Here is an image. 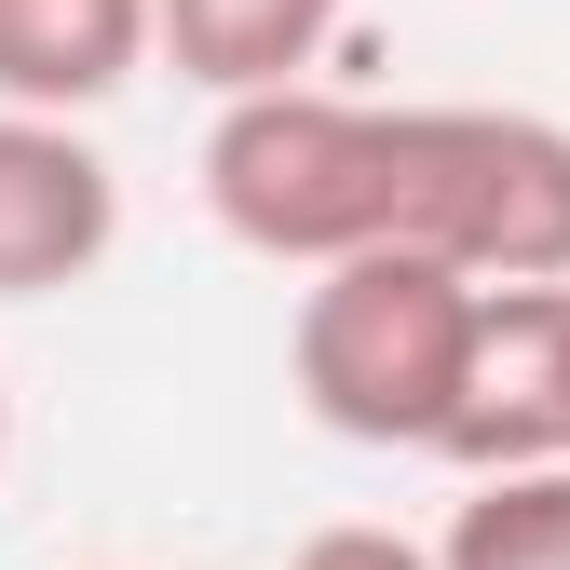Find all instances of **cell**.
<instances>
[{
	"label": "cell",
	"mask_w": 570,
	"mask_h": 570,
	"mask_svg": "<svg viewBox=\"0 0 570 570\" xmlns=\"http://www.w3.org/2000/svg\"><path fill=\"white\" fill-rule=\"evenodd\" d=\"M285 570H449V557H421L407 530H313Z\"/></svg>",
	"instance_id": "cell-8"
},
{
	"label": "cell",
	"mask_w": 570,
	"mask_h": 570,
	"mask_svg": "<svg viewBox=\"0 0 570 570\" xmlns=\"http://www.w3.org/2000/svg\"><path fill=\"white\" fill-rule=\"evenodd\" d=\"M204 204L258 258L421 245L489 285H570V122L543 109H353L313 82L232 96L204 136Z\"/></svg>",
	"instance_id": "cell-1"
},
{
	"label": "cell",
	"mask_w": 570,
	"mask_h": 570,
	"mask_svg": "<svg viewBox=\"0 0 570 570\" xmlns=\"http://www.w3.org/2000/svg\"><path fill=\"white\" fill-rule=\"evenodd\" d=\"M0 449H14V421H0Z\"/></svg>",
	"instance_id": "cell-9"
},
{
	"label": "cell",
	"mask_w": 570,
	"mask_h": 570,
	"mask_svg": "<svg viewBox=\"0 0 570 570\" xmlns=\"http://www.w3.org/2000/svg\"><path fill=\"white\" fill-rule=\"evenodd\" d=\"M164 41V0H0V109H96Z\"/></svg>",
	"instance_id": "cell-5"
},
{
	"label": "cell",
	"mask_w": 570,
	"mask_h": 570,
	"mask_svg": "<svg viewBox=\"0 0 570 570\" xmlns=\"http://www.w3.org/2000/svg\"><path fill=\"white\" fill-rule=\"evenodd\" d=\"M449 570H570V462H503L435 543Z\"/></svg>",
	"instance_id": "cell-7"
},
{
	"label": "cell",
	"mask_w": 570,
	"mask_h": 570,
	"mask_svg": "<svg viewBox=\"0 0 570 570\" xmlns=\"http://www.w3.org/2000/svg\"><path fill=\"white\" fill-rule=\"evenodd\" d=\"M462 475L503 462H570V285H489V340H475V394L449 421Z\"/></svg>",
	"instance_id": "cell-4"
},
{
	"label": "cell",
	"mask_w": 570,
	"mask_h": 570,
	"mask_svg": "<svg viewBox=\"0 0 570 570\" xmlns=\"http://www.w3.org/2000/svg\"><path fill=\"white\" fill-rule=\"evenodd\" d=\"M475 340H489V272L421 258V245H367V258H326L299 285L285 367H299V407L326 435L449 462V421L475 394Z\"/></svg>",
	"instance_id": "cell-2"
},
{
	"label": "cell",
	"mask_w": 570,
	"mask_h": 570,
	"mask_svg": "<svg viewBox=\"0 0 570 570\" xmlns=\"http://www.w3.org/2000/svg\"><path fill=\"white\" fill-rule=\"evenodd\" d=\"M109 245H122V190L68 136V109H0V299H55Z\"/></svg>",
	"instance_id": "cell-3"
},
{
	"label": "cell",
	"mask_w": 570,
	"mask_h": 570,
	"mask_svg": "<svg viewBox=\"0 0 570 570\" xmlns=\"http://www.w3.org/2000/svg\"><path fill=\"white\" fill-rule=\"evenodd\" d=\"M340 41V0H164V55L190 68L204 96H272Z\"/></svg>",
	"instance_id": "cell-6"
}]
</instances>
